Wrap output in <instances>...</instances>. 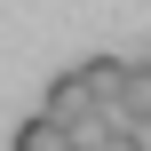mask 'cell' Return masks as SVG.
Listing matches in <instances>:
<instances>
[{"label":"cell","mask_w":151,"mask_h":151,"mask_svg":"<svg viewBox=\"0 0 151 151\" xmlns=\"http://www.w3.org/2000/svg\"><path fill=\"white\" fill-rule=\"evenodd\" d=\"M40 111H48V119H64V127H88V119H96L104 104H96L88 72L72 64V72H56V80H48V104H40Z\"/></svg>","instance_id":"cell-1"},{"label":"cell","mask_w":151,"mask_h":151,"mask_svg":"<svg viewBox=\"0 0 151 151\" xmlns=\"http://www.w3.org/2000/svg\"><path fill=\"white\" fill-rule=\"evenodd\" d=\"M8 151H80V143H72V127H64V119L32 111V119H24L16 135H8Z\"/></svg>","instance_id":"cell-2"},{"label":"cell","mask_w":151,"mask_h":151,"mask_svg":"<svg viewBox=\"0 0 151 151\" xmlns=\"http://www.w3.org/2000/svg\"><path fill=\"white\" fill-rule=\"evenodd\" d=\"M80 72H88V88H96V104L111 111V104L127 96V72H135V64H127V56H88Z\"/></svg>","instance_id":"cell-3"},{"label":"cell","mask_w":151,"mask_h":151,"mask_svg":"<svg viewBox=\"0 0 151 151\" xmlns=\"http://www.w3.org/2000/svg\"><path fill=\"white\" fill-rule=\"evenodd\" d=\"M111 119H119V127H151V72H143V64L127 72V96L111 104Z\"/></svg>","instance_id":"cell-4"},{"label":"cell","mask_w":151,"mask_h":151,"mask_svg":"<svg viewBox=\"0 0 151 151\" xmlns=\"http://www.w3.org/2000/svg\"><path fill=\"white\" fill-rule=\"evenodd\" d=\"M143 72H151V56H143Z\"/></svg>","instance_id":"cell-5"}]
</instances>
